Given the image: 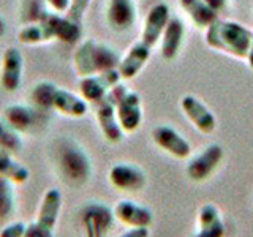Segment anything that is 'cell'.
Returning a JSON list of instances; mask_svg holds the SVG:
<instances>
[{
	"instance_id": "4",
	"label": "cell",
	"mask_w": 253,
	"mask_h": 237,
	"mask_svg": "<svg viewBox=\"0 0 253 237\" xmlns=\"http://www.w3.org/2000/svg\"><path fill=\"white\" fill-rule=\"evenodd\" d=\"M57 164L63 177L75 184H83L90 176L92 164L85 150L78 146L75 141H65L59 147Z\"/></svg>"
},
{
	"instance_id": "13",
	"label": "cell",
	"mask_w": 253,
	"mask_h": 237,
	"mask_svg": "<svg viewBox=\"0 0 253 237\" xmlns=\"http://www.w3.org/2000/svg\"><path fill=\"white\" fill-rule=\"evenodd\" d=\"M95 106H97V109H95V116H97L100 131L103 136H105V139L108 142H111V144L121 142L124 138V131L117 120L114 103L111 101V98L106 95V97L100 103H97Z\"/></svg>"
},
{
	"instance_id": "7",
	"label": "cell",
	"mask_w": 253,
	"mask_h": 237,
	"mask_svg": "<svg viewBox=\"0 0 253 237\" xmlns=\"http://www.w3.org/2000/svg\"><path fill=\"white\" fill-rule=\"evenodd\" d=\"M24 75V57L21 51L14 46H8L2 55V68H0V85L8 93L21 89Z\"/></svg>"
},
{
	"instance_id": "17",
	"label": "cell",
	"mask_w": 253,
	"mask_h": 237,
	"mask_svg": "<svg viewBox=\"0 0 253 237\" xmlns=\"http://www.w3.org/2000/svg\"><path fill=\"white\" fill-rule=\"evenodd\" d=\"M150 52H152V47H149L142 41L134 43L121 59V62H119L117 71L121 78L125 79V81H130V79L136 78L139 75V71L144 68L147 60L150 59Z\"/></svg>"
},
{
	"instance_id": "22",
	"label": "cell",
	"mask_w": 253,
	"mask_h": 237,
	"mask_svg": "<svg viewBox=\"0 0 253 237\" xmlns=\"http://www.w3.org/2000/svg\"><path fill=\"white\" fill-rule=\"evenodd\" d=\"M52 40L54 37L51 34V29L44 19L40 22L24 24L18 32V41L24 46H40L51 43Z\"/></svg>"
},
{
	"instance_id": "30",
	"label": "cell",
	"mask_w": 253,
	"mask_h": 237,
	"mask_svg": "<svg viewBox=\"0 0 253 237\" xmlns=\"http://www.w3.org/2000/svg\"><path fill=\"white\" fill-rule=\"evenodd\" d=\"M24 237H54L52 228H47L38 221H32V223L26 225V233Z\"/></svg>"
},
{
	"instance_id": "34",
	"label": "cell",
	"mask_w": 253,
	"mask_h": 237,
	"mask_svg": "<svg viewBox=\"0 0 253 237\" xmlns=\"http://www.w3.org/2000/svg\"><path fill=\"white\" fill-rule=\"evenodd\" d=\"M43 2L54 13H65L70 6V0H43Z\"/></svg>"
},
{
	"instance_id": "23",
	"label": "cell",
	"mask_w": 253,
	"mask_h": 237,
	"mask_svg": "<svg viewBox=\"0 0 253 237\" xmlns=\"http://www.w3.org/2000/svg\"><path fill=\"white\" fill-rule=\"evenodd\" d=\"M179 3L195 26L200 29H208L217 19V11H213L204 0H179Z\"/></svg>"
},
{
	"instance_id": "36",
	"label": "cell",
	"mask_w": 253,
	"mask_h": 237,
	"mask_svg": "<svg viewBox=\"0 0 253 237\" xmlns=\"http://www.w3.org/2000/svg\"><path fill=\"white\" fill-rule=\"evenodd\" d=\"M206 3H208L213 11H221V10H225L226 8V3H228V0H204Z\"/></svg>"
},
{
	"instance_id": "27",
	"label": "cell",
	"mask_w": 253,
	"mask_h": 237,
	"mask_svg": "<svg viewBox=\"0 0 253 237\" xmlns=\"http://www.w3.org/2000/svg\"><path fill=\"white\" fill-rule=\"evenodd\" d=\"M22 147L21 133L11 128L3 118H0V149L8 150V152H19Z\"/></svg>"
},
{
	"instance_id": "25",
	"label": "cell",
	"mask_w": 253,
	"mask_h": 237,
	"mask_svg": "<svg viewBox=\"0 0 253 237\" xmlns=\"http://www.w3.org/2000/svg\"><path fill=\"white\" fill-rule=\"evenodd\" d=\"M49 13L51 10H47L43 0H24L21 8V22L22 26L30 22H40Z\"/></svg>"
},
{
	"instance_id": "3",
	"label": "cell",
	"mask_w": 253,
	"mask_h": 237,
	"mask_svg": "<svg viewBox=\"0 0 253 237\" xmlns=\"http://www.w3.org/2000/svg\"><path fill=\"white\" fill-rule=\"evenodd\" d=\"M108 97L114 103L116 116L124 133H134L142 122V108L139 93L128 90L119 82L109 90Z\"/></svg>"
},
{
	"instance_id": "6",
	"label": "cell",
	"mask_w": 253,
	"mask_h": 237,
	"mask_svg": "<svg viewBox=\"0 0 253 237\" xmlns=\"http://www.w3.org/2000/svg\"><path fill=\"white\" fill-rule=\"evenodd\" d=\"M221 160H223V149L218 144H211L188 161L187 176L195 182H203L212 176Z\"/></svg>"
},
{
	"instance_id": "28",
	"label": "cell",
	"mask_w": 253,
	"mask_h": 237,
	"mask_svg": "<svg viewBox=\"0 0 253 237\" xmlns=\"http://www.w3.org/2000/svg\"><path fill=\"white\" fill-rule=\"evenodd\" d=\"M14 207V192L13 184L0 177V218H5L11 213Z\"/></svg>"
},
{
	"instance_id": "11",
	"label": "cell",
	"mask_w": 253,
	"mask_h": 237,
	"mask_svg": "<svg viewBox=\"0 0 253 237\" xmlns=\"http://www.w3.org/2000/svg\"><path fill=\"white\" fill-rule=\"evenodd\" d=\"M113 213L116 220H119L122 225L128 228H149L154 220V215L149 207L131 199L119 201L114 205Z\"/></svg>"
},
{
	"instance_id": "26",
	"label": "cell",
	"mask_w": 253,
	"mask_h": 237,
	"mask_svg": "<svg viewBox=\"0 0 253 237\" xmlns=\"http://www.w3.org/2000/svg\"><path fill=\"white\" fill-rule=\"evenodd\" d=\"M57 89V85L51 81H40L34 87H32L30 92V98L35 103V106L42 108V109H51V101H52V95Z\"/></svg>"
},
{
	"instance_id": "5",
	"label": "cell",
	"mask_w": 253,
	"mask_h": 237,
	"mask_svg": "<svg viewBox=\"0 0 253 237\" xmlns=\"http://www.w3.org/2000/svg\"><path fill=\"white\" fill-rule=\"evenodd\" d=\"M121 81H122V78L119 75L117 68H114V70L103 71V73H98V75L79 78L78 90H79V95H81L87 103L97 105V103H100L105 98L109 93V90Z\"/></svg>"
},
{
	"instance_id": "31",
	"label": "cell",
	"mask_w": 253,
	"mask_h": 237,
	"mask_svg": "<svg viewBox=\"0 0 253 237\" xmlns=\"http://www.w3.org/2000/svg\"><path fill=\"white\" fill-rule=\"evenodd\" d=\"M26 225L22 221H11L0 229V237H24Z\"/></svg>"
},
{
	"instance_id": "14",
	"label": "cell",
	"mask_w": 253,
	"mask_h": 237,
	"mask_svg": "<svg viewBox=\"0 0 253 237\" xmlns=\"http://www.w3.org/2000/svg\"><path fill=\"white\" fill-rule=\"evenodd\" d=\"M169 21V8L166 3H157L149 10L144 27L141 32V41L149 47H154L163 35V30Z\"/></svg>"
},
{
	"instance_id": "38",
	"label": "cell",
	"mask_w": 253,
	"mask_h": 237,
	"mask_svg": "<svg viewBox=\"0 0 253 237\" xmlns=\"http://www.w3.org/2000/svg\"><path fill=\"white\" fill-rule=\"evenodd\" d=\"M247 60H249V67L253 70V40H252V44H250V51L247 55Z\"/></svg>"
},
{
	"instance_id": "2",
	"label": "cell",
	"mask_w": 253,
	"mask_h": 237,
	"mask_svg": "<svg viewBox=\"0 0 253 237\" xmlns=\"http://www.w3.org/2000/svg\"><path fill=\"white\" fill-rule=\"evenodd\" d=\"M121 57L111 46L84 40L73 52V68L79 78L98 75L119 67Z\"/></svg>"
},
{
	"instance_id": "35",
	"label": "cell",
	"mask_w": 253,
	"mask_h": 237,
	"mask_svg": "<svg viewBox=\"0 0 253 237\" xmlns=\"http://www.w3.org/2000/svg\"><path fill=\"white\" fill-rule=\"evenodd\" d=\"M119 237H150V231L149 228H130Z\"/></svg>"
},
{
	"instance_id": "20",
	"label": "cell",
	"mask_w": 253,
	"mask_h": 237,
	"mask_svg": "<svg viewBox=\"0 0 253 237\" xmlns=\"http://www.w3.org/2000/svg\"><path fill=\"white\" fill-rule=\"evenodd\" d=\"M3 120L18 133H26L37 123V113L26 105H10L3 109Z\"/></svg>"
},
{
	"instance_id": "10",
	"label": "cell",
	"mask_w": 253,
	"mask_h": 237,
	"mask_svg": "<svg viewBox=\"0 0 253 237\" xmlns=\"http://www.w3.org/2000/svg\"><path fill=\"white\" fill-rule=\"evenodd\" d=\"M152 139L158 147L163 149L166 154L177 158V160H184L192 152L188 141L169 125L155 126L152 130Z\"/></svg>"
},
{
	"instance_id": "21",
	"label": "cell",
	"mask_w": 253,
	"mask_h": 237,
	"mask_svg": "<svg viewBox=\"0 0 253 237\" xmlns=\"http://www.w3.org/2000/svg\"><path fill=\"white\" fill-rule=\"evenodd\" d=\"M0 177L11 182L13 185H22L29 180L30 171L16 160L11 152L0 149Z\"/></svg>"
},
{
	"instance_id": "15",
	"label": "cell",
	"mask_w": 253,
	"mask_h": 237,
	"mask_svg": "<svg viewBox=\"0 0 253 237\" xmlns=\"http://www.w3.org/2000/svg\"><path fill=\"white\" fill-rule=\"evenodd\" d=\"M106 21L114 32L130 30L136 22V5L133 0H109Z\"/></svg>"
},
{
	"instance_id": "29",
	"label": "cell",
	"mask_w": 253,
	"mask_h": 237,
	"mask_svg": "<svg viewBox=\"0 0 253 237\" xmlns=\"http://www.w3.org/2000/svg\"><path fill=\"white\" fill-rule=\"evenodd\" d=\"M89 5H90V0H70V6L65 11V16L78 24H83L84 13L87 8H89Z\"/></svg>"
},
{
	"instance_id": "12",
	"label": "cell",
	"mask_w": 253,
	"mask_h": 237,
	"mask_svg": "<svg viewBox=\"0 0 253 237\" xmlns=\"http://www.w3.org/2000/svg\"><path fill=\"white\" fill-rule=\"evenodd\" d=\"M51 109H54L60 116H65L70 118H81L89 111V103L81 95L68 89H63V87H57L52 95Z\"/></svg>"
},
{
	"instance_id": "33",
	"label": "cell",
	"mask_w": 253,
	"mask_h": 237,
	"mask_svg": "<svg viewBox=\"0 0 253 237\" xmlns=\"http://www.w3.org/2000/svg\"><path fill=\"white\" fill-rule=\"evenodd\" d=\"M83 223H84V231L85 237H103L106 233L95 223V221L89 217H83Z\"/></svg>"
},
{
	"instance_id": "37",
	"label": "cell",
	"mask_w": 253,
	"mask_h": 237,
	"mask_svg": "<svg viewBox=\"0 0 253 237\" xmlns=\"http://www.w3.org/2000/svg\"><path fill=\"white\" fill-rule=\"evenodd\" d=\"M5 34H6V22L2 16H0V38H2Z\"/></svg>"
},
{
	"instance_id": "9",
	"label": "cell",
	"mask_w": 253,
	"mask_h": 237,
	"mask_svg": "<svg viewBox=\"0 0 253 237\" xmlns=\"http://www.w3.org/2000/svg\"><path fill=\"white\" fill-rule=\"evenodd\" d=\"M180 109L184 111L187 118L200 133L211 134L215 131L217 118L200 98L193 97V95H185L180 98Z\"/></svg>"
},
{
	"instance_id": "16",
	"label": "cell",
	"mask_w": 253,
	"mask_h": 237,
	"mask_svg": "<svg viewBox=\"0 0 253 237\" xmlns=\"http://www.w3.org/2000/svg\"><path fill=\"white\" fill-rule=\"evenodd\" d=\"M44 21L51 29L54 40L65 44H75L83 37V24H78L67 18L65 13H54L51 11L46 16Z\"/></svg>"
},
{
	"instance_id": "19",
	"label": "cell",
	"mask_w": 253,
	"mask_h": 237,
	"mask_svg": "<svg viewBox=\"0 0 253 237\" xmlns=\"http://www.w3.org/2000/svg\"><path fill=\"white\" fill-rule=\"evenodd\" d=\"M184 32V24L179 18H169L162 35V55L165 60H172L177 57Z\"/></svg>"
},
{
	"instance_id": "32",
	"label": "cell",
	"mask_w": 253,
	"mask_h": 237,
	"mask_svg": "<svg viewBox=\"0 0 253 237\" xmlns=\"http://www.w3.org/2000/svg\"><path fill=\"white\" fill-rule=\"evenodd\" d=\"M196 237H225V223L220 221V223L208 226V228H198Z\"/></svg>"
},
{
	"instance_id": "8",
	"label": "cell",
	"mask_w": 253,
	"mask_h": 237,
	"mask_svg": "<svg viewBox=\"0 0 253 237\" xmlns=\"http://www.w3.org/2000/svg\"><path fill=\"white\" fill-rule=\"evenodd\" d=\"M109 184L119 192H139L146 187L144 171L131 163H117L108 172Z\"/></svg>"
},
{
	"instance_id": "18",
	"label": "cell",
	"mask_w": 253,
	"mask_h": 237,
	"mask_svg": "<svg viewBox=\"0 0 253 237\" xmlns=\"http://www.w3.org/2000/svg\"><path fill=\"white\" fill-rule=\"evenodd\" d=\"M62 209V195L57 188L46 190L44 195L42 196V201L38 204L37 218L35 221L42 223L47 228H52L57 225V220L60 215Z\"/></svg>"
},
{
	"instance_id": "24",
	"label": "cell",
	"mask_w": 253,
	"mask_h": 237,
	"mask_svg": "<svg viewBox=\"0 0 253 237\" xmlns=\"http://www.w3.org/2000/svg\"><path fill=\"white\" fill-rule=\"evenodd\" d=\"M83 217H89L92 218L95 223H97L103 231L108 233V229L113 226V220H114V213L108 205L100 204V202H90L87 204L83 209Z\"/></svg>"
},
{
	"instance_id": "1",
	"label": "cell",
	"mask_w": 253,
	"mask_h": 237,
	"mask_svg": "<svg viewBox=\"0 0 253 237\" xmlns=\"http://www.w3.org/2000/svg\"><path fill=\"white\" fill-rule=\"evenodd\" d=\"M252 40L253 32L234 21L217 18L206 29V44L236 59H247Z\"/></svg>"
}]
</instances>
